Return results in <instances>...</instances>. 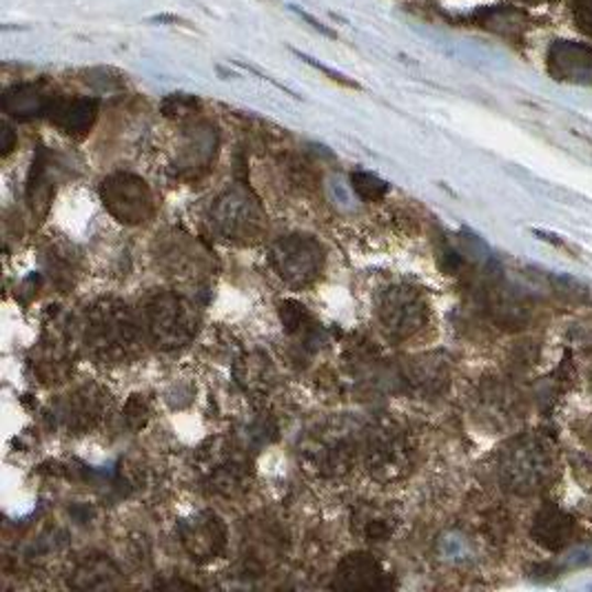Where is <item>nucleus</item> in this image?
I'll return each mask as SVG.
<instances>
[{
	"label": "nucleus",
	"instance_id": "nucleus-1",
	"mask_svg": "<svg viewBox=\"0 0 592 592\" xmlns=\"http://www.w3.org/2000/svg\"><path fill=\"white\" fill-rule=\"evenodd\" d=\"M144 327L120 300H100L89 309L85 342L89 353L105 364L133 362L142 351Z\"/></svg>",
	"mask_w": 592,
	"mask_h": 592
},
{
	"label": "nucleus",
	"instance_id": "nucleus-2",
	"mask_svg": "<svg viewBox=\"0 0 592 592\" xmlns=\"http://www.w3.org/2000/svg\"><path fill=\"white\" fill-rule=\"evenodd\" d=\"M140 320L146 338L163 351L187 347L200 325L198 307L178 290H154L144 298Z\"/></svg>",
	"mask_w": 592,
	"mask_h": 592
},
{
	"label": "nucleus",
	"instance_id": "nucleus-3",
	"mask_svg": "<svg viewBox=\"0 0 592 592\" xmlns=\"http://www.w3.org/2000/svg\"><path fill=\"white\" fill-rule=\"evenodd\" d=\"M555 471L548 443L537 435L513 439L500 456V478L504 486L519 495L541 491Z\"/></svg>",
	"mask_w": 592,
	"mask_h": 592
},
{
	"label": "nucleus",
	"instance_id": "nucleus-4",
	"mask_svg": "<svg viewBox=\"0 0 592 592\" xmlns=\"http://www.w3.org/2000/svg\"><path fill=\"white\" fill-rule=\"evenodd\" d=\"M364 462L380 482H395L413 467L408 432L393 419H377L364 439Z\"/></svg>",
	"mask_w": 592,
	"mask_h": 592
},
{
	"label": "nucleus",
	"instance_id": "nucleus-5",
	"mask_svg": "<svg viewBox=\"0 0 592 592\" xmlns=\"http://www.w3.org/2000/svg\"><path fill=\"white\" fill-rule=\"evenodd\" d=\"M268 262L284 284L293 288H307L320 279L327 262V251L316 238L295 233L273 242Z\"/></svg>",
	"mask_w": 592,
	"mask_h": 592
},
{
	"label": "nucleus",
	"instance_id": "nucleus-6",
	"mask_svg": "<svg viewBox=\"0 0 592 592\" xmlns=\"http://www.w3.org/2000/svg\"><path fill=\"white\" fill-rule=\"evenodd\" d=\"M211 224L220 238L251 244L264 235L266 213L244 187H233L213 202Z\"/></svg>",
	"mask_w": 592,
	"mask_h": 592
},
{
	"label": "nucleus",
	"instance_id": "nucleus-7",
	"mask_svg": "<svg viewBox=\"0 0 592 592\" xmlns=\"http://www.w3.org/2000/svg\"><path fill=\"white\" fill-rule=\"evenodd\" d=\"M358 458V439L349 428L327 426L309 435L300 449V462L318 478L333 480L351 471Z\"/></svg>",
	"mask_w": 592,
	"mask_h": 592
},
{
	"label": "nucleus",
	"instance_id": "nucleus-8",
	"mask_svg": "<svg viewBox=\"0 0 592 592\" xmlns=\"http://www.w3.org/2000/svg\"><path fill=\"white\" fill-rule=\"evenodd\" d=\"M100 200L105 209L127 227L150 222L156 213V202L150 185L124 172L111 174L100 183Z\"/></svg>",
	"mask_w": 592,
	"mask_h": 592
},
{
	"label": "nucleus",
	"instance_id": "nucleus-9",
	"mask_svg": "<svg viewBox=\"0 0 592 592\" xmlns=\"http://www.w3.org/2000/svg\"><path fill=\"white\" fill-rule=\"evenodd\" d=\"M377 320L391 340H410L428 325V303L410 286H388L377 298Z\"/></svg>",
	"mask_w": 592,
	"mask_h": 592
},
{
	"label": "nucleus",
	"instance_id": "nucleus-10",
	"mask_svg": "<svg viewBox=\"0 0 592 592\" xmlns=\"http://www.w3.org/2000/svg\"><path fill=\"white\" fill-rule=\"evenodd\" d=\"M178 539L185 548V552L198 561L209 563L222 557L227 550V526L222 517L213 511H202L191 515L189 519H183L178 526Z\"/></svg>",
	"mask_w": 592,
	"mask_h": 592
},
{
	"label": "nucleus",
	"instance_id": "nucleus-11",
	"mask_svg": "<svg viewBox=\"0 0 592 592\" xmlns=\"http://www.w3.org/2000/svg\"><path fill=\"white\" fill-rule=\"evenodd\" d=\"M109 408V395L98 386H83L58 402L54 408V419L74 435L94 430Z\"/></svg>",
	"mask_w": 592,
	"mask_h": 592
},
{
	"label": "nucleus",
	"instance_id": "nucleus-12",
	"mask_svg": "<svg viewBox=\"0 0 592 592\" xmlns=\"http://www.w3.org/2000/svg\"><path fill=\"white\" fill-rule=\"evenodd\" d=\"M393 585L391 572L369 552L347 555L333 577L331 588L338 590H388Z\"/></svg>",
	"mask_w": 592,
	"mask_h": 592
},
{
	"label": "nucleus",
	"instance_id": "nucleus-13",
	"mask_svg": "<svg viewBox=\"0 0 592 592\" xmlns=\"http://www.w3.org/2000/svg\"><path fill=\"white\" fill-rule=\"evenodd\" d=\"M548 69L561 83L592 87V50L581 43L557 41L548 52Z\"/></svg>",
	"mask_w": 592,
	"mask_h": 592
},
{
	"label": "nucleus",
	"instance_id": "nucleus-14",
	"mask_svg": "<svg viewBox=\"0 0 592 592\" xmlns=\"http://www.w3.org/2000/svg\"><path fill=\"white\" fill-rule=\"evenodd\" d=\"M451 377L449 362L443 360V355L437 353H426L408 360L402 371V380L406 384V391L415 395H437L447 388Z\"/></svg>",
	"mask_w": 592,
	"mask_h": 592
},
{
	"label": "nucleus",
	"instance_id": "nucleus-15",
	"mask_svg": "<svg viewBox=\"0 0 592 592\" xmlns=\"http://www.w3.org/2000/svg\"><path fill=\"white\" fill-rule=\"evenodd\" d=\"M47 118L61 131L69 135H85L96 118H98V102L91 98H56L50 105Z\"/></svg>",
	"mask_w": 592,
	"mask_h": 592
},
{
	"label": "nucleus",
	"instance_id": "nucleus-16",
	"mask_svg": "<svg viewBox=\"0 0 592 592\" xmlns=\"http://www.w3.org/2000/svg\"><path fill=\"white\" fill-rule=\"evenodd\" d=\"M533 537L539 546L557 552L563 550L574 537V519L557 506H544L533 522Z\"/></svg>",
	"mask_w": 592,
	"mask_h": 592
},
{
	"label": "nucleus",
	"instance_id": "nucleus-17",
	"mask_svg": "<svg viewBox=\"0 0 592 592\" xmlns=\"http://www.w3.org/2000/svg\"><path fill=\"white\" fill-rule=\"evenodd\" d=\"M216 146H218V138H216L213 129L198 127L196 131H191L185 146H183V156L178 161V172L187 178H200L202 174H207V169L216 156Z\"/></svg>",
	"mask_w": 592,
	"mask_h": 592
},
{
	"label": "nucleus",
	"instance_id": "nucleus-18",
	"mask_svg": "<svg viewBox=\"0 0 592 592\" xmlns=\"http://www.w3.org/2000/svg\"><path fill=\"white\" fill-rule=\"evenodd\" d=\"M207 486L222 497H235L249 486V464L240 456H224L209 467Z\"/></svg>",
	"mask_w": 592,
	"mask_h": 592
},
{
	"label": "nucleus",
	"instance_id": "nucleus-19",
	"mask_svg": "<svg viewBox=\"0 0 592 592\" xmlns=\"http://www.w3.org/2000/svg\"><path fill=\"white\" fill-rule=\"evenodd\" d=\"M52 100H54V96H47L36 85H17L3 94V98H0V105H3V111L10 113L12 118L32 120V118L47 116Z\"/></svg>",
	"mask_w": 592,
	"mask_h": 592
},
{
	"label": "nucleus",
	"instance_id": "nucleus-20",
	"mask_svg": "<svg viewBox=\"0 0 592 592\" xmlns=\"http://www.w3.org/2000/svg\"><path fill=\"white\" fill-rule=\"evenodd\" d=\"M233 377L246 393H268L275 384V369L268 355L253 351L235 362Z\"/></svg>",
	"mask_w": 592,
	"mask_h": 592
},
{
	"label": "nucleus",
	"instance_id": "nucleus-21",
	"mask_svg": "<svg viewBox=\"0 0 592 592\" xmlns=\"http://www.w3.org/2000/svg\"><path fill=\"white\" fill-rule=\"evenodd\" d=\"M118 579H120V572L111 559L102 555H91V557H85L74 568L69 583L80 590H100V588L118 585Z\"/></svg>",
	"mask_w": 592,
	"mask_h": 592
},
{
	"label": "nucleus",
	"instance_id": "nucleus-22",
	"mask_svg": "<svg viewBox=\"0 0 592 592\" xmlns=\"http://www.w3.org/2000/svg\"><path fill=\"white\" fill-rule=\"evenodd\" d=\"M279 320L284 325V331L293 336L295 340H300L305 344H316L320 336V325L316 318L309 314V309L295 300H284L279 303Z\"/></svg>",
	"mask_w": 592,
	"mask_h": 592
},
{
	"label": "nucleus",
	"instance_id": "nucleus-23",
	"mask_svg": "<svg viewBox=\"0 0 592 592\" xmlns=\"http://www.w3.org/2000/svg\"><path fill=\"white\" fill-rule=\"evenodd\" d=\"M161 262L176 275H196L205 264V253L185 238H174L161 249Z\"/></svg>",
	"mask_w": 592,
	"mask_h": 592
},
{
	"label": "nucleus",
	"instance_id": "nucleus-24",
	"mask_svg": "<svg viewBox=\"0 0 592 592\" xmlns=\"http://www.w3.org/2000/svg\"><path fill=\"white\" fill-rule=\"evenodd\" d=\"M54 196V183L47 174V165H45V158L39 156L34 161V167H32V174H30V185H28V200H30V207L36 216H43L50 207V200Z\"/></svg>",
	"mask_w": 592,
	"mask_h": 592
},
{
	"label": "nucleus",
	"instance_id": "nucleus-25",
	"mask_svg": "<svg viewBox=\"0 0 592 592\" xmlns=\"http://www.w3.org/2000/svg\"><path fill=\"white\" fill-rule=\"evenodd\" d=\"M358 530L362 533V537L371 544H384L391 539L393 530H395V522L388 513L380 511V508H366L364 513L358 515L355 522Z\"/></svg>",
	"mask_w": 592,
	"mask_h": 592
},
{
	"label": "nucleus",
	"instance_id": "nucleus-26",
	"mask_svg": "<svg viewBox=\"0 0 592 592\" xmlns=\"http://www.w3.org/2000/svg\"><path fill=\"white\" fill-rule=\"evenodd\" d=\"M351 185H353V191L366 202H380L391 189L388 183H384L380 176L369 174V172H355L351 176Z\"/></svg>",
	"mask_w": 592,
	"mask_h": 592
},
{
	"label": "nucleus",
	"instance_id": "nucleus-27",
	"mask_svg": "<svg viewBox=\"0 0 592 592\" xmlns=\"http://www.w3.org/2000/svg\"><path fill=\"white\" fill-rule=\"evenodd\" d=\"M152 417V408L150 402H146L142 395H131V399L124 406V421L131 430H140L146 426Z\"/></svg>",
	"mask_w": 592,
	"mask_h": 592
},
{
	"label": "nucleus",
	"instance_id": "nucleus-28",
	"mask_svg": "<svg viewBox=\"0 0 592 592\" xmlns=\"http://www.w3.org/2000/svg\"><path fill=\"white\" fill-rule=\"evenodd\" d=\"M196 109H198V100H194L189 96H172L165 100V107H163L165 116L180 118V120L196 113Z\"/></svg>",
	"mask_w": 592,
	"mask_h": 592
},
{
	"label": "nucleus",
	"instance_id": "nucleus-29",
	"mask_svg": "<svg viewBox=\"0 0 592 592\" xmlns=\"http://www.w3.org/2000/svg\"><path fill=\"white\" fill-rule=\"evenodd\" d=\"M572 17L577 28L592 36V0H572Z\"/></svg>",
	"mask_w": 592,
	"mask_h": 592
},
{
	"label": "nucleus",
	"instance_id": "nucleus-30",
	"mask_svg": "<svg viewBox=\"0 0 592 592\" xmlns=\"http://www.w3.org/2000/svg\"><path fill=\"white\" fill-rule=\"evenodd\" d=\"M17 133L12 131V127L3 124L0 127V154H3V158H8L12 152H14V146H17Z\"/></svg>",
	"mask_w": 592,
	"mask_h": 592
},
{
	"label": "nucleus",
	"instance_id": "nucleus-31",
	"mask_svg": "<svg viewBox=\"0 0 592 592\" xmlns=\"http://www.w3.org/2000/svg\"><path fill=\"white\" fill-rule=\"evenodd\" d=\"M300 58H303V61H307L309 65H314V67H318L320 72H325V74H327V76H331L333 80H338V83H342V85H349V87H358V85H355L353 80H349L347 76H342V74H333V72H331L329 67H325V65H320V63H316L314 58H309V56H305V54H300Z\"/></svg>",
	"mask_w": 592,
	"mask_h": 592
},
{
	"label": "nucleus",
	"instance_id": "nucleus-32",
	"mask_svg": "<svg viewBox=\"0 0 592 592\" xmlns=\"http://www.w3.org/2000/svg\"><path fill=\"white\" fill-rule=\"evenodd\" d=\"M522 3H526V6H548V3H552V0H522Z\"/></svg>",
	"mask_w": 592,
	"mask_h": 592
}]
</instances>
